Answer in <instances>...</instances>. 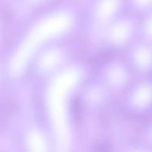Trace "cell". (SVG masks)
<instances>
[{
    "label": "cell",
    "mask_w": 152,
    "mask_h": 152,
    "mask_svg": "<svg viewBox=\"0 0 152 152\" xmlns=\"http://www.w3.org/2000/svg\"><path fill=\"white\" fill-rule=\"evenodd\" d=\"M96 152H108V151H107V150H105V149H100V150L99 149Z\"/></svg>",
    "instance_id": "obj_1"
}]
</instances>
